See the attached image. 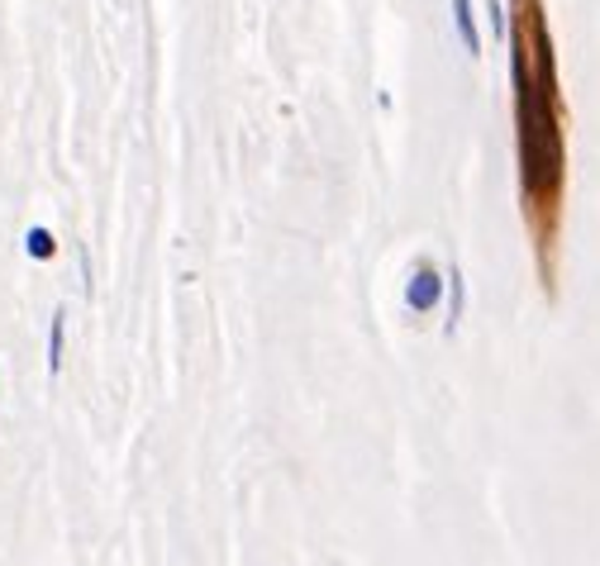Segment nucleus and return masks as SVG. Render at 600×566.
Segmentation results:
<instances>
[{
	"label": "nucleus",
	"instance_id": "nucleus-1",
	"mask_svg": "<svg viewBox=\"0 0 600 566\" xmlns=\"http://www.w3.org/2000/svg\"><path fill=\"white\" fill-rule=\"evenodd\" d=\"M515 82V148H519V195H525V224L543 253L553 248L557 201L567 181V148H563V100H557V76H533L511 68Z\"/></svg>",
	"mask_w": 600,
	"mask_h": 566
},
{
	"label": "nucleus",
	"instance_id": "nucleus-2",
	"mask_svg": "<svg viewBox=\"0 0 600 566\" xmlns=\"http://www.w3.org/2000/svg\"><path fill=\"white\" fill-rule=\"evenodd\" d=\"M443 286H448V276H443L434 262H415V272L406 281V310L410 314H434L443 305Z\"/></svg>",
	"mask_w": 600,
	"mask_h": 566
},
{
	"label": "nucleus",
	"instance_id": "nucleus-3",
	"mask_svg": "<svg viewBox=\"0 0 600 566\" xmlns=\"http://www.w3.org/2000/svg\"><path fill=\"white\" fill-rule=\"evenodd\" d=\"M453 29L467 58H481V29H477V5L472 0H453Z\"/></svg>",
	"mask_w": 600,
	"mask_h": 566
},
{
	"label": "nucleus",
	"instance_id": "nucleus-4",
	"mask_svg": "<svg viewBox=\"0 0 600 566\" xmlns=\"http://www.w3.org/2000/svg\"><path fill=\"white\" fill-rule=\"evenodd\" d=\"M448 276V286H443V300H448V320H443V334H458V324H463V314H467V281H463V272L458 267H448L443 272Z\"/></svg>",
	"mask_w": 600,
	"mask_h": 566
},
{
	"label": "nucleus",
	"instance_id": "nucleus-5",
	"mask_svg": "<svg viewBox=\"0 0 600 566\" xmlns=\"http://www.w3.org/2000/svg\"><path fill=\"white\" fill-rule=\"evenodd\" d=\"M62 358H68V310H53V324H48V376L62 372Z\"/></svg>",
	"mask_w": 600,
	"mask_h": 566
},
{
	"label": "nucleus",
	"instance_id": "nucleus-6",
	"mask_svg": "<svg viewBox=\"0 0 600 566\" xmlns=\"http://www.w3.org/2000/svg\"><path fill=\"white\" fill-rule=\"evenodd\" d=\"M24 253H29L34 262H53L58 257V239L44 229V224H34V229L24 233Z\"/></svg>",
	"mask_w": 600,
	"mask_h": 566
}]
</instances>
